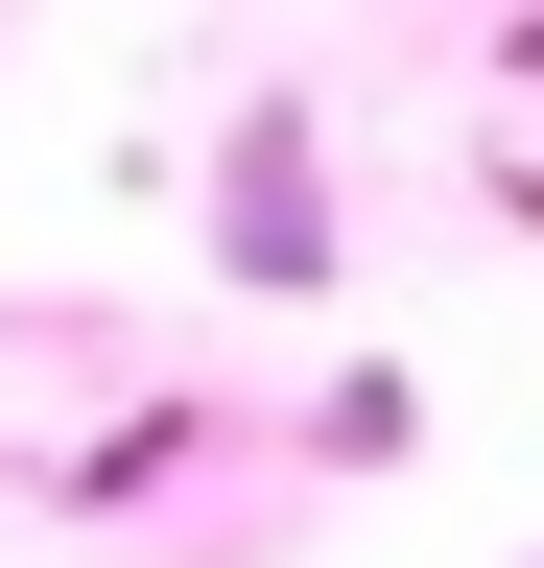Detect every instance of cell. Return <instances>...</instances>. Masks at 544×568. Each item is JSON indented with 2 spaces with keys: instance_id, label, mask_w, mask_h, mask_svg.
Masks as SVG:
<instances>
[{
  "instance_id": "cell-1",
  "label": "cell",
  "mask_w": 544,
  "mask_h": 568,
  "mask_svg": "<svg viewBox=\"0 0 544 568\" xmlns=\"http://www.w3.org/2000/svg\"><path fill=\"white\" fill-rule=\"evenodd\" d=\"M214 284L237 308H331V284H356V190H331V119H308V71H260V95L214 119Z\"/></svg>"
},
{
  "instance_id": "cell-2",
  "label": "cell",
  "mask_w": 544,
  "mask_h": 568,
  "mask_svg": "<svg viewBox=\"0 0 544 568\" xmlns=\"http://www.w3.org/2000/svg\"><path fill=\"white\" fill-rule=\"evenodd\" d=\"M308 450H331V474H402V450H427V379H402V355H331Z\"/></svg>"
},
{
  "instance_id": "cell-3",
  "label": "cell",
  "mask_w": 544,
  "mask_h": 568,
  "mask_svg": "<svg viewBox=\"0 0 544 568\" xmlns=\"http://www.w3.org/2000/svg\"><path fill=\"white\" fill-rule=\"evenodd\" d=\"M521 568H544V545H521Z\"/></svg>"
}]
</instances>
